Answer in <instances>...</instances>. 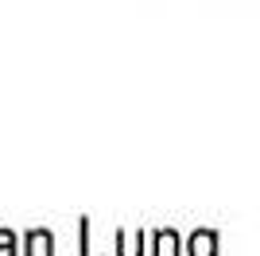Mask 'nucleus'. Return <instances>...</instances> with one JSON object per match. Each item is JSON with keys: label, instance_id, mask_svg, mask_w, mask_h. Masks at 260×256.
I'll use <instances>...</instances> for the list:
<instances>
[{"label": "nucleus", "instance_id": "3", "mask_svg": "<svg viewBox=\"0 0 260 256\" xmlns=\"http://www.w3.org/2000/svg\"><path fill=\"white\" fill-rule=\"evenodd\" d=\"M117 241H120V252H117V256H140V248H144V233H140V237H128L124 229H120Z\"/></svg>", "mask_w": 260, "mask_h": 256}, {"label": "nucleus", "instance_id": "2", "mask_svg": "<svg viewBox=\"0 0 260 256\" xmlns=\"http://www.w3.org/2000/svg\"><path fill=\"white\" fill-rule=\"evenodd\" d=\"M214 252H217V233L198 229V233L190 237V256H214Z\"/></svg>", "mask_w": 260, "mask_h": 256}, {"label": "nucleus", "instance_id": "1", "mask_svg": "<svg viewBox=\"0 0 260 256\" xmlns=\"http://www.w3.org/2000/svg\"><path fill=\"white\" fill-rule=\"evenodd\" d=\"M23 256H54V237L47 229H31L27 233V252Z\"/></svg>", "mask_w": 260, "mask_h": 256}, {"label": "nucleus", "instance_id": "4", "mask_svg": "<svg viewBox=\"0 0 260 256\" xmlns=\"http://www.w3.org/2000/svg\"><path fill=\"white\" fill-rule=\"evenodd\" d=\"M0 256H16V233L0 229Z\"/></svg>", "mask_w": 260, "mask_h": 256}]
</instances>
